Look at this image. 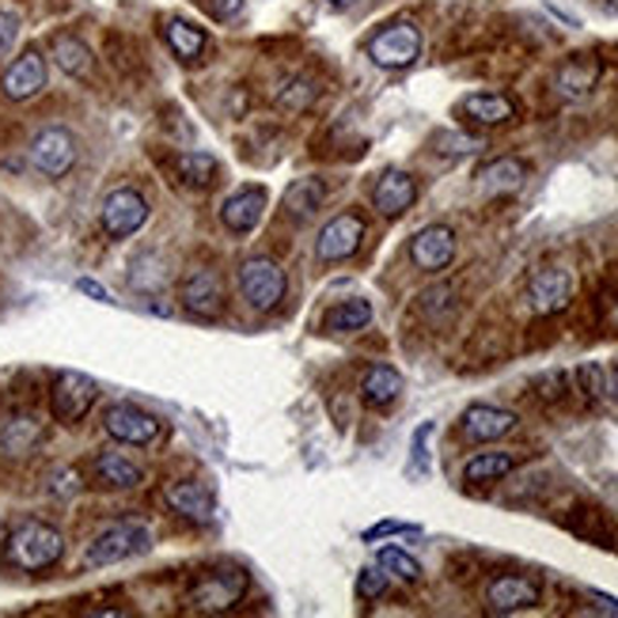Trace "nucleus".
Segmentation results:
<instances>
[{
    "instance_id": "1",
    "label": "nucleus",
    "mask_w": 618,
    "mask_h": 618,
    "mask_svg": "<svg viewBox=\"0 0 618 618\" xmlns=\"http://www.w3.org/2000/svg\"><path fill=\"white\" fill-rule=\"evenodd\" d=\"M61 555H64L61 531L42 520H23L20 528L8 535V547H4L8 566L20 569V574H42V569L58 566Z\"/></svg>"
},
{
    "instance_id": "2",
    "label": "nucleus",
    "mask_w": 618,
    "mask_h": 618,
    "mask_svg": "<svg viewBox=\"0 0 618 618\" xmlns=\"http://www.w3.org/2000/svg\"><path fill=\"white\" fill-rule=\"evenodd\" d=\"M251 588V577L239 566H217L209 574H201L190 588V607L201 615H225L239 607V599Z\"/></svg>"
},
{
    "instance_id": "3",
    "label": "nucleus",
    "mask_w": 618,
    "mask_h": 618,
    "mask_svg": "<svg viewBox=\"0 0 618 618\" xmlns=\"http://www.w3.org/2000/svg\"><path fill=\"white\" fill-rule=\"evenodd\" d=\"M149 550V528L137 520H118L110 524L88 542L84 550V569H103V566H118V561L144 555Z\"/></svg>"
},
{
    "instance_id": "4",
    "label": "nucleus",
    "mask_w": 618,
    "mask_h": 618,
    "mask_svg": "<svg viewBox=\"0 0 618 618\" xmlns=\"http://www.w3.org/2000/svg\"><path fill=\"white\" fill-rule=\"evenodd\" d=\"M368 58H372V64L391 69V72L410 69V64L421 58V31H418V23H410V20L387 23L383 31H376L372 39H368Z\"/></svg>"
},
{
    "instance_id": "5",
    "label": "nucleus",
    "mask_w": 618,
    "mask_h": 618,
    "mask_svg": "<svg viewBox=\"0 0 618 618\" xmlns=\"http://www.w3.org/2000/svg\"><path fill=\"white\" fill-rule=\"evenodd\" d=\"M239 289H243V297L255 311H273L289 292V281H285V270L273 258L255 255L239 266Z\"/></svg>"
},
{
    "instance_id": "6",
    "label": "nucleus",
    "mask_w": 618,
    "mask_h": 618,
    "mask_svg": "<svg viewBox=\"0 0 618 618\" xmlns=\"http://www.w3.org/2000/svg\"><path fill=\"white\" fill-rule=\"evenodd\" d=\"M179 303L193 319H206V322L220 319L225 316V308H228L220 273L209 270V266H193V270H187V278L179 281Z\"/></svg>"
},
{
    "instance_id": "7",
    "label": "nucleus",
    "mask_w": 618,
    "mask_h": 618,
    "mask_svg": "<svg viewBox=\"0 0 618 618\" xmlns=\"http://www.w3.org/2000/svg\"><path fill=\"white\" fill-rule=\"evenodd\" d=\"M99 220H103V232L110 239H129L149 225V201H144V193L133 187L110 190L103 198V209H99Z\"/></svg>"
},
{
    "instance_id": "8",
    "label": "nucleus",
    "mask_w": 618,
    "mask_h": 618,
    "mask_svg": "<svg viewBox=\"0 0 618 618\" xmlns=\"http://www.w3.org/2000/svg\"><path fill=\"white\" fill-rule=\"evenodd\" d=\"M77 156H80L77 137L64 126H46L31 141V163L46 179H64V175L77 168Z\"/></svg>"
},
{
    "instance_id": "9",
    "label": "nucleus",
    "mask_w": 618,
    "mask_h": 618,
    "mask_svg": "<svg viewBox=\"0 0 618 618\" xmlns=\"http://www.w3.org/2000/svg\"><path fill=\"white\" fill-rule=\"evenodd\" d=\"M99 395V383L84 372H61L50 387V413L61 426H77L80 418L91 410Z\"/></svg>"
},
{
    "instance_id": "10",
    "label": "nucleus",
    "mask_w": 618,
    "mask_h": 618,
    "mask_svg": "<svg viewBox=\"0 0 618 618\" xmlns=\"http://www.w3.org/2000/svg\"><path fill=\"white\" fill-rule=\"evenodd\" d=\"M103 429H107V437L122 440V445L144 448L160 437V418L149 410H141V406H133V402H114L103 410Z\"/></svg>"
},
{
    "instance_id": "11",
    "label": "nucleus",
    "mask_w": 618,
    "mask_h": 618,
    "mask_svg": "<svg viewBox=\"0 0 618 618\" xmlns=\"http://www.w3.org/2000/svg\"><path fill=\"white\" fill-rule=\"evenodd\" d=\"M42 88H46V53L39 46H31V50H23L20 58L4 69L0 91H4V99H12V103H27V99H34Z\"/></svg>"
},
{
    "instance_id": "12",
    "label": "nucleus",
    "mask_w": 618,
    "mask_h": 618,
    "mask_svg": "<svg viewBox=\"0 0 618 618\" xmlns=\"http://www.w3.org/2000/svg\"><path fill=\"white\" fill-rule=\"evenodd\" d=\"M574 300V273L561 266H547V270L531 273L528 281V303L539 316H558Z\"/></svg>"
},
{
    "instance_id": "13",
    "label": "nucleus",
    "mask_w": 618,
    "mask_h": 618,
    "mask_svg": "<svg viewBox=\"0 0 618 618\" xmlns=\"http://www.w3.org/2000/svg\"><path fill=\"white\" fill-rule=\"evenodd\" d=\"M539 604V580L524 577V574H501L490 580L486 588V607L494 615H516V611H528V607Z\"/></svg>"
},
{
    "instance_id": "14",
    "label": "nucleus",
    "mask_w": 618,
    "mask_h": 618,
    "mask_svg": "<svg viewBox=\"0 0 618 618\" xmlns=\"http://www.w3.org/2000/svg\"><path fill=\"white\" fill-rule=\"evenodd\" d=\"M361 239H365V220L361 217L357 213L335 217L319 232V243H316L319 262H346V258H353L357 251H361Z\"/></svg>"
},
{
    "instance_id": "15",
    "label": "nucleus",
    "mask_w": 618,
    "mask_h": 618,
    "mask_svg": "<svg viewBox=\"0 0 618 618\" xmlns=\"http://www.w3.org/2000/svg\"><path fill=\"white\" fill-rule=\"evenodd\" d=\"M410 258L418 270L440 273L448 270V262L456 258V232L448 225H429L410 239Z\"/></svg>"
},
{
    "instance_id": "16",
    "label": "nucleus",
    "mask_w": 618,
    "mask_h": 618,
    "mask_svg": "<svg viewBox=\"0 0 618 618\" xmlns=\"http://www.w3.org/2000/svg\"><path fill=\"white\" fill-rule=\"evenodd\" d=\"M262 213H266V190H258V187H239L236 193H228V198L220 201V225L236 236L255 232Z\"/></svg>"
},
{
    "instance_id": "17",
    "label": "nucleus",
    "mask_w": 618,
    "mask_h": 618,
    "mask_svg": "<svg viewBox=\"0 0 618 618\" xmlns=\"http://www.w3.org/2000/svg\"><path fill=\"white\" fill-rule=\"evenodd\" d=\"M516 421L520 418L512 410H501V406H470L464 418H459V432L467 440H475V445H490V440L509 437Z\"/></svg>"
},
{
    "instance_id": "18",
    "label": "nucleus",
    "mask_w": 618,
    "mask_h": 618,
    "mask_svg": "<svg viewBox=\"0 0 618 618\" xmlns=\"http://www.w3.org/2000/svg\"><path fill=\"white\" fill-rule=\"evenodd\" d=\"M418 201V182L406 171H383L372 187V206L380 209L383 217H402L406 209Z\"/></svg>"
},
{
    "instance_id": "19",
    "label": "nucleus",
    "mask_w": 618,
    "mask_h": 618,
    "mask_svg": "<svg viewBox=\"0 0 618 618\" xmlns=\"http://www.w3.org/2000/svg\"><path fill=\"white\" fill-rule=\"evenodd\" d=\"M50 58L64 72V77H72V80H91V72H96V53H91L88 42L80 39V34H72V31L53 34V39H50Z\"/></svg>"
},
{
    "instance_id": "20",
    "label": "nucleus",
    "mask_w": 618,
    "mask_h": 618,
    "mask_svg": "<svg viewBox=\"0 0 618 618\" xmlns=\"http://www.w3.org/2000/svg\"><path fill=\"white\" fill-rule=\"evenodd\" d=\"M459 114H464L470 126L494 129V126L512 122L516 103L509 96H497V91H478V96H467L464 103H459Z\"/></svg>"
},
{
    "instance_id": "21",
    "label": "nucleus",
    "mask_w": 618,
    "mask_h": 618,
    "mask_svg": "<svg viewBox=\"0 0 618 618\" xmlns=\"http://www.w3.org/2000/svg\"><path fill=\"white\" fill-rule=\"evenodd\" d=\"M596 80H599V61L588 58V53H580V58H569L558 64L555 91L561 99H585L588 91L596 88Z\"/></svg>"
},
{
    "instance_id": "22",
    "label": "nucleus",
    "mask_w": 618,
    "mask_h": 618,
    "mask_svg": "<svg viewBox=\"0 0 618 618\" xmlns=\"http://www.w3.org/2000/svg\"><path fill=\"white\" fill-rule=\"evenodd\" d=\"M163 497H168V505L175 512L187 516V520H193V524H209L217 512L213 494H209L201 482H171L168 490H163Z\"/></svg>"
},
{
    "instance_id": "23",
    "label": "nucleus",
    "mask_w": 618,
    "mask_h": 618,
    "mask_svg": "<svg viewBox=\"0 0 618 618\" xmlns=\"http://www.w3.org/2000/svg\"><path fill=\"white\" fill-rule=\"evenodd\" d=\"M163 42L171 46L175 58L190 64V61H198L201 53H206L209 34H206V27L182 20V16H168V20H163Z\"/></svg>"
},
{
    "instance_id": "24",
    "label": "nucleus",
    "mask_w": 618,
    "mask_h": 618,
    "mask_svg": "<svg viewBox=\"0 0 618 618\" xmlns=\"http://www.w3.org/2000/svg\"><path fill=\"white\" fill-rule=\"evenodd\" d=\"M39 440H42V421L31 418V413H16V418H8L0 426V451L12 459L31 456L39 448Z\"/></svg>"
},
{
    "instance_id": "25",
    "label": "nucleus",
    "mask_w": 618,
    "mask_h": 618,
    "mask_svg": "<svg viewBox=\"0 0 618 618\" xmlns=\"http://www.w3.org/2000/svg\"><path fill=\"white\" fill-rule=\"evenodd\" d=\"M322 201H327V182L316 179V175H308V179H297L289 190H285V213L289 220H311L322 209Z\"/></svg>"
},
{
    "instance_id": "26",
    "label": "nucleus",
    "mask_w": 618,
    "mask_h": 618,
    "mask_svg": "<svg viewBox=\"0 0 618 618\" xmlns=\"http://www.w3.org/2000/svg\"><path fill=\"white\" fill-rule=\"evenodd\" d=\"M524 179H528V163L516 160V156H501V160L486 163L478 171V187L486 193H516L524 187Z\"/></svg>"
},
{
    "instance_id": "27",
    "label": "nucleus",
    "mask_w": 618,
    "mask_h": 618,
    "mask_svg": "<svg viewBox=\"0 0 618 618\" xmlns=\"http://www.w3.org/2000/svg\"><path fill=\"white\" fill-rule=\"evenodd\" d=\"M402 395V376L395 372L391 365H376L365 372L361 380V399L365 406H372V410H383V406H391L395 399Z\"/></svg>"
},
{
    "instance_id": "28",
    "label": "nucleus",
    "mask_w": 618,
    "mask_h": 618,
    "mask_svg": "<svg viewBox=\"0 0 618 618\" xmlns=\"http://www.w3.org/2000/svg\"><path fill=\"white\" fill-rule=\"evenodd\" d=\"M96 478L110 486V490H133V486L144 482V470L133 459H126L122 451H103L96 459Z\"/></svg>"
},
{
    "instance_id": "29",
    "label": "nucleus",
    "mask_w": 618,
    "mask_h": 618,
    "mask_svg": "<svg viewBox=\"0 0 618 618\" xmlns=\"http://www.w3.org/2000/svg\"><path fill=\"white\" fill-rule=\"evenodd\" d=\"M316 99H319V84L311 77H289V80H281L278 91H273V107H278L281 114H303Z\"/></svg>"
},
{
    "instance_id": "30",
    "label": "nucleus",
    "mask_w": 618,
    "mask_h": 618,
    "mask_svg": "<svg viewBox=\"0 0 618 618\" xmlns=\"http://www.w3.org/2000/svg\"><path fill=\"white\" fill-rule=\"evenodd\" d=\"M368 322H372V303L346 300V303H335L322 316V330H330V335H353V330H365Z\"/></svg>"
},
{
    "instance_id": "31",
    "label": "nucleus",
    "mask_w": 618,
    "mask_h": 618,
    "mask_svg": "<svg viewBox=\"0 0 618 618\" xmlns=\"http://www.w3.org/2000/svg\"><path fill=\"white\" fill-rule=\"evenodd\" d=\"M171 168L179 175V182H187V187H209L217 179L220 163L213 152H179L171 160Z\"/></svg>"
},
{
    "instance_id": "32",
    "label": "nucleus",
    "mask_w": 618,
    "mask_h": 618,
    "mask_svg": "<svg viewBox=\"0 0 618 618\" xmlns=\"http://www.w3.org/2000/svg\"><path fill=\"white\" fill-rule=\"evenodd\" d=\"M512 467H516V459L509 456V451H482V456L467 459L464 478H467L470 486H486V482H497V478H505Z\"/></svg>"
},
{
    "instance_id": "33",
    "label": "nucleus",
    "mask_w": 618,
    "mask_h": 618,
    "mask_svg": "<svg viewBox=\"0 0 618 618\" xmlns=\"http://www.w3.org/2000/svg\"><path fill=\"white\" fill-rule=\"evenodd\" d=\"M432 149L440 156H470L482 149V137L459 133V129H445V133H432Z\"/></svg>"
},
{
    "instance_id": "34",
    "label": "nucleus",
    "mask_w": 618,
    "mask_h": 618,
    "mask_svg": "<svg viewBox=\"0 0 618 618\" xmlns=\"http://www.w3.org/2000/svg\"><path fill=\"white\" fill-rule=\"evenodd\" d=\"M380 566L387 569V574L391 577H399V580H418L421 577V566L418 561H413L410 555H406V550H395V547H383L380 550Z\"/></svg>"
},
{
    "instance_id": "35",
    "label": "nucleus",
    "mask_w": 618,
    "mask_h": 618,
    "mask_svg": "<svg viewBox=\"0 0 618 618\" xmlns=\"http://www.w3.org/2000/svg\"><path fill=\"white\" fill-rule=\"evenodd\" d=\"M387 585H391V574H387L383 566H368V569H361V577H357V596L380 599L387 592Z\"/></svg>"
},
{
    "instance_id": "36",
    "label": "nucleus",
    "mask_w": 618,
    "mask_h": 618,
    "mask_svg": "<svg viewBox=\"0 0 618 618\" xmlns=\"http://www.w3.org/2000/svg\"><path fill=\"white\" fill-rule=\"evenodd\" d=\"M20 16L16 12H8V8H0V58H8L12 53V46L16 39H20Z\"/></svg>"
},
{
    "instance_id": "37",
    "label": "nucleus",
    "mask_w": 618,
    "mask_h": 618,
    "mask_svg": "<svg viewBox=\"0 0 618 618\" xmlns=\"http://www.w3.org/2000/svg\"><path fill=\"white\" fill-rule=\"evenodd\" d=\"M206 8H209V16L220 23H232L243 16V8H247V0H206Z\"/></svg>"
},
{
    "instance_id": "38",
    "label": "nucleus",
    "mask_w": 618,
    "mask_h": 618,
    "mask_svg": "<svg viewBox=\"0 0 618 618\" xmlns=\"http://www.w3.org/2000/svg\"><path fill=\"white\" fill-rule=\"evenodd\" d=\"M604 368L599 365H580V372H577V380L580 387H585V395H592V399H599L604 395Z\"/></svg>"
},
{
    "instance_id": "39",
    "label": "nucleus",
    "mask_w": 618,
    "mask_h": 618,
    "mask_svg": "<svg viewBox=\"0 0 618 618\" xmlns=\"http://www.w3.org/2000/svg\"><path fill=\"white\" fill-rule=\"evenodd\" d=\"M77 289L84 292V297H91V300H99V303H110V292L103 289V285L99 281H91V278H80L77 281Z\"/></svg>"
},
{
    "instance_id": "40",
    "label": "nucleus",
    "mask_w": 618,
    "mask_h": 618,
    "mask_svg": "<svg viewBox=\"0 0 618 618\" xmlns=\"http://www.w3.org/2000/svg\"><path fill=\"white\" fill-rule=\"evenodd\" d=\"M429 432H432V426H421L418 437H413V459H418V470L429 464V459H426V440H429Z\"/></svg>"
},
{
    "instance_id": "41",
    "label": "nucleus",
    "mask_w": 618,
    "mask_h": 618,
    "mask_svg": "<svg viewBox=\"0 0 618 618\" xmlns=\"http://www.w3.org/2000/svg\"><path fill=\"white\" fill-rule=\"evenodd\" d=\"M395 531H413L410 524H395V520H387V524H376L372 531H365V539H380V535H395Z\"/></svg>"
},
{
    "instance_id": "42",
    "label": "nucleus",
    "mask_w": 618,
    "mask_h": 618,
    "mask_svg": "<svg viewBox=\"0 0 618 618\" xmlns=\"http://www.w3.org/2000/svg\"><path fill=\"white\" fill-rule=\"evenodd\" d=\"M592 604L599 607V611H607V615H618V599H615V596H604V592H592Z\"/></svg>"
},
{
    "instance_id": "43",
    "label": "nucleus",
    "mask_w": 618,
    "mask_h": 618,
    "mask_svg": "<svg viewBox=\"0 0 618 618\" xmlns=\"http://www.w3.org/2000/svg\"><path fill=\"white\" fill-rule=\"evenodd\" d=\"M539 387H566V376H558V372H550L547 380H539ZM561 391H547L542 399H558Z\"/></svg>"
},
{
    "instance_id": "44",
    "label": "nucleus",
    "mask_w": 618,
    "mask_h": 618,
    "mask_svg": "<svg viewBox=\"0 0 618 618\" xmlns=\"http://www.w3.org/2000/svg\"><path fill=\"white\" fill-rule=\"evenodd\" d=\"M604 395L618 402V368H611V372L604 376Z\"/></svg>"
},
{
    "instance_id": "45",
    "label": "nucleus",
    "mask_w": 618,
    "mask_h": 618,
    "mask_svg": "<svg viewBox=\"0 0 618 618\" xmlns=\"http://www.w3.org/2000/svg\"><path fill=\"white\" fill-rule=\"evenodd\" d=\"M327 4H330V8H335V12H346V8H353V4H357V0H327Z\"/></svg>"
},
{
    "instance_id": "46",
    "label": "nucleus",
    "mask_w": 618,
    "mask_h": 618,
    "mask_svg": "<svg viewBox=\"0 0 618 618\" xmlns=\"http://www.w3.org/2000/svg\"><path fill=\"white\" fill-rule=\"evenodd\" d=\"M607 8H611V12H618V0H604Z\"/></svg>"
}]
</instances>
